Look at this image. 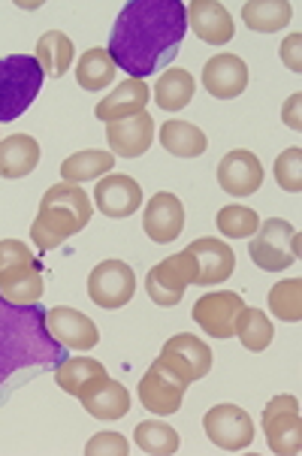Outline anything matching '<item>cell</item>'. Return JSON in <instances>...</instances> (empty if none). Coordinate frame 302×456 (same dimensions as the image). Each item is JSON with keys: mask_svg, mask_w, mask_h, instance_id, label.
<instances>
[{"mask_svg": "<svg viewBox=\"0 0 302 456\" xmlns=\"http://www.w3.org/2000/svg\"><path fill=\"white\" fill-rule=\"evenodd\" d=\"M299 43H302V37H299V34H290L288 40L282 43V61H284V67H290V69H293V73H299V69H302Z\"/></svg>", "mask_w": 302, "mask_h": 456, "instance_id": "39", "label": "cell"}, {"mask_svg": "<svg viewBox=\"0 0 302 456\" xmlns=\"http://www.w3.org/2000/svg\"><path fill=\"white\" fill-rule=\"evenodd\" d=\"M37 64L52 79H61L73 67V40L67 34H61V30H45L40 43H37Z\"/></svg>", "mask_w": 302, "mask_h": 456, "instance_id": "27", "label": "cell"}, {"mask_svg": "<svg viewBox=\"0 0 302 456\" xmlns=\"http://www.w3.org/2000/svg\"><path fill=\"white\" fill-rule=\"evenodd\" d=\"M127 438L118 432H97L88 444H85V456H127Z\"/></svg>", "mask_w": 302, "mask_h": 456, "instance_id": "37", "label": "cell"}, {"mask_svg": "<svg viewBox=\"0 0 302 456\" xmlns=\"http://www.w3.org/2000/svg\"><path fill=\"white\" fill-rule=\"evenodd\" d=\"M193 91H197V82H193V76L188 69L169 67L158 79V85H154V100H158L160 110L179 112L193 100Z\"/></svg>", "mask_w": 302, "mask_h": 456, "instance_id": "25", "label": "cell"}, {"mask_svg": "<svg viewBox=\"0 0 302 456\" xmlns=\"http://www.w3.org/2000/svg\"><path fill=\"white\" fill-rule=\"evenodd\" d=\"M203 85L212 97L233 100L248 88V64L239 55H215L203 67Z\"/></svg>", "mask_w": 302, "mask_h": 456, "instance_id": "20", "label": "cell"}, {"mask_svg": "<svg viewBox=\"0 0 302 456\" xmlns=\"http://www.w3.org/2000/svg\"><path fill=\"white\" fill-rule=\"evenodd\" d=\"M136 293V275L124 260H103L88 275V297L100 308H124Z\"/></svg>", "mask_w": 302, "mask_h": 456, "instance_id": "9", "label": "cell"}, {"mask_svg": "<svg viewBox=\"0 0 302 456\" xmlns=\"http://www.w3.org/2000/svg\"><path fill=\"white\" fill-rule=\"evenodd\" d=\"M91 206L88 194L73 182H61L55 188L45 191L40 212H37L34 224H30V239H34L37 251L49 254L58 245H64L69 236H76L79 230L88 227L91 221Z\"/></svg>", "mask_w": 302, "mask_h": 456, "instance_id": "3", "label": "cell"}, {"mask_svg": "<svg viewBox=\"0 0 302 456\" xmlns=\"http://www.w3.org/2000/svg\"><path fill=\"white\" fill-rule=\"evenodd\" d=\"M203 427H206L208 442L215 447H221V451H245V447H251L254 442L251 417L239 405H230V402L208 408L203 417Z\"/></svg>", "mask_w": 302, "mask_h": 456, "instance_id": "10", "label": "cell"}, {"mask_svg": "<svg viewBox=\"0 0 302 456\" xmlns=\"http://www.w3.org/2000/svg\"><path fill=\"white\" fill-rule=\"evenodd\" d=\"M269 308H273L275 318L299 323L302 321V281L299 278H288V281H278L269 290Z\"/></svg>", "mask_w": 302, "mask_h": 456, "instance_id": "34", "label": "cell"}, {"mask_svg": "<svg viewBox=\"0 0 302 456\" xmlns=\"http://www.w3.org/2000/svg\"><path fill=\"white\" fill-rule=\"evenodd\" d=\"M248 254L266 273H284L288 266L299 260V233L290 221L284 218H269L260 224L257 233L251 236Z\"/></svg>", "mask_w": 302, "mask_h": 456, "instance_id": "5", "label": "cell"}, {"mask_svg": "<svg viewBox=\"0 0 302 456\" xmlns=\"http://www.w3.org/2000/svg\"><path fill=\"white\" fill-rule=\"evenodd\" d=\"M275 182L282 184L288 194H299L302 191V151L288 149L275 160Z\"/></svg>", "mask_w": 302, "mask_h": 456, "instance_id": "36", "label": "cell"}, {"mask_svg": "<svg viewBox=\"0 0 302 456\" xmlns=\"http://www.w3.org/2000/svg\"><path fill=\"white\" fill-rule=\"evenodd\" d=\"M40 164V142L28 134L0 139V179H25Z\"/></svg>", "mask_w": 302, "mask_h": 456, "instance_id": "24", "label": "cell"}, {"mask_svg": "<svg viewBox=\"0 0 302 456\" xmlns=\"http://www.w3.org/2000/svg\"><path fill=\"white\" fill-rule=\"evenodd\" d=\"M160 360H164L175 375H182L188 384L206 378L208 369H212V351H208V345L200 342L191 332H179V336L169 338L164 345V351H160Z\"/></svg>", "mask_w": 302, "mask_h": 456, "instance_id": "12", "label": "cell"}, {"mask_svg": "<svg viewBox=\"0 0 302 456\" xmlns=\"http://www.w3.org/2000/svg\"><path fill=\"white\" fill-rule=\"evenodd\" d=\"M85 411L91 417H97V420H118L130 411V393L124 390V384L112 381L110 375L100 378V381L88 384L82 393H79Z\"/></svg>", "mask_w": 302, "mask_h": 456, "instance_id": "23", "label": "cell"}, {"mask_svg": "<svg viewBox=\"0 0 302 456\" xmlns=\"http://www.w3.org/2000/svg\"><path fill=\"white\" fill-rule=\"evenodd\" d=\"M188 30L182 0H130L115 19L110 58L130 79H145L179 55Z\"/></svg>", "mask_w": 302, "mask_h": 456, "instance_id": "1", "label": "cell"}, {"mask_svg": "<svg viewBox=\"0 0 302 456\" xmlns=\"http://www.w3.org/2000/svg\"><path fill=\"white\" fill-rule=\"evenodd\" d=\"M160 145L175 158H200L208 149V139L197 125L188 121H167L160 127Z\"/></svg>", "mask_w": 302, "mask_h": 456, "instance_id": "28", "label": "cell"}, {"mask_svg": "<svg viewBox=\"0 0 302 456\" xmlns=\"http://www.w3.org/2000/svg\"><path fill=\"white\" fill-rule=\"evenodd\" d=\"M43 67L30 55L0 58V125L15 121L37 100L43 88Z\"/></svg>", "mask_w": 302, "mask_h": 456, "instance_id": "4", "label": "cell"}, {"mask_svg": "<svg viewBox=\"0 0 302 456\" xmlns=\"http://www.w3.org/2000/svg\"><path fill=\"white\" fill-rule=\"evenodd\" d=\"M149 85L143 79H127L121 85H115L112 94L103 97L97 103V121H106V125H112V121H124V118H134V115L145 112V106H149Z\"/></svg>", "mask_w": 302, "mask_h": 456, "instance_id": "22", "label": "cell"}, {"mask_svg": "<svg viewBox=\"0 0 302 456\" xmlns=\"http://www.w3.org/2000/svg\"><path fill=\"white\" fill-rule=\"evenodd\" d=\"M69 357L45 327V305H12L0 293V405L37 375L55 372Z\"/></svg>", "mask_w": 302, "mask_h": 456, "instance_id": "2", "label": "cell"}, {"mask_svg": "<svg viewBox=\"0 0 302 456\" xmlns=\"http://www.w3.org/2000/svg\"><path fill=\"white\" fill-rule=\"evenodd\" d=\"M106 378V366L91 357H67L61 366L55 369V381L58 387L69 393V396H79V393L88 387V384Z\"/></svg>", "mask_w": 302, "mask_h": 456, "instance_id": "29", "label": "cell"}, {"mask_svg": "<svg viewBox=\"0 0 302 456\" xmlns=\"http://www.w3.org/2000/svg\"><path fill=\"white\" fill-rule=\"evenodd\" d=\"M45 327H49L52 338L61 342L69 351H91L100 342V330L97 323L88 318V314L76 312V308L58 305L45 312Z\"/></svg>", "mask_w": 302, "mask_h": 456, "instance_id": "13", "label": "cell"}, {"mask_svg": "<svg viewBox=\"0 0 302 456\" xmlns=\"http://www.w3.org/2000/svg\"><path fill=\"white\" fill-rule=\"evenodd\" d=\"M184 10H188V25L203 43L224 45L233 40V34H236L233 15H230L227 6L218 4V0H193Z\"/></svg>", "mask_w": 302, "mask_h": 456, "instance_id": "17", "label": "cell"}, {"mask_svg": "<svg viewBox=\"0 0 302 456\" xmlns=\"http://www.w3.org/2000/svg\"><path fill=\"white\" fill-rule=\"evenodd\" d=\"M218 184L230 197H251L263 184V167L251 151L236 149L224 154L218 164Z\"/></svg>", "mask_w": 302, "mask_h": 456, "instance_id": "15", "label": "cell"}, {"mask_svg": "<svg viewBox=\"0 0 302 456\" xmlns=\"http://www.w3.org/2000/svg\"><path fill=\"white\" fill-rule=\"evenodd\" d=\"M260 227V218L248 206H224L218 212V230L227 239H248Z\"/></svg>", "mask_w": 302, "mask_h": 456, "instance_id": "35", "label": "cell"}, {"mask_svg": "<svg viewBox=\"0 0 302 456\" xmlns=\"http://www.w3.org/2000/svg\"><path fill=\"white\" fill-rule=\"evenodd\" d=\"M136 447L149 456H173L182 447V438L169 423H158V420H145L139 423L136 432Z\"/></svg>", "mask_w": 302, "mask_h": 456, "instance_id": "33", "label": "cell"}, {"mask_svg": "<svg viewBox=\"0 0 302 456\" xmlns=\"http://www.w3.org/2000/svg\"><path fill=\"white\" fill-rule=\"evenodd\" d=\"M191 384L182 375H175L164 360H154L149 372L139 381V402L143 408H149L151 414H175L182 408L184 390Z\"/></svg>", "mask_w": 302, "mask_h": 456, "instance_id": "8", "label": "cell"}, {"mask_svg": "<svg viewBox=\"0 0 302 456\" xmlns=\"http://www.w3.org/2000/svg\"><path fill=\"white\" fill-rule=\"evenodd\" d=\"M299 103H302V94H293L288 103H284V112H282V118H284V125L293 127V130H299L302 127V121H299Z\"/></svg>", "mask_w": 302, "mask_h": 456, "instance_id": "40", "label": "cell"}, {"mask_svg": "<svg viewBox=\"0 0 302 456\" xmlns=\"http://www.w3.org/2000/svg\"><path fill=\"white\" fill-rule=\"evenodd\" d=\"M193 281H197V263H193V254L184 248L182 254L160 260L158 266L149 269V275H145V290H149V297L158 305L169 308V305L182 303L184 290H188V284Z\"/></svg>", "mask_w": 302, "mask_h": 456, "instance_id": "6", "label": "cell"}, {"mask_svg": "<svg viewBox=\"0 0 302 456\" xmlns=\"http://www.w3.org/2000/svg\"><path fill=\"white\" fill-rule=\"evenodd\" d=\"M188 251L193 254V263H197V281L193 284H221L233 275L236 254L227 242H221V239L203 236V239H197V242H191Z\"/></svg>", "mask_w": 302, "mask_h": 456, "instance_id": "16", "label": "cell"}, {"mask_svg": "<svg viewBox=\"0 0 302 456\" xmlns=\"http://www.w3.org/2000/svg\"><path fill=\"white\" fill-rule=\"evenodd\" d=\"M143 230L151 242L158 245H169L182 236L184 230V206L182 200L169 191H160L149 200L145 206V215H143Z\"/></svg>", "mask_w": 302, "mask_h": 456, "instance_id": "14", "label": "cell"}, {"mask_svg": "<svg viewBox=\"0 0 302 456\" xmlns=\"http://www.w3.org/2000/svg\"><path fill=\"white\" fill-rule=\"evenodd\" d=\"M30 257H37V254L25 242H19V239H0V273H6L10 266H19V263H25Z\"/></svg>", "mask_w": 302, "mask_h": 456, "instance_id": "38", "label": "cell"}, {"mask_svg": "<svg viewBox=\"0 0 302 456\" xmlns=\"http://www.w3.org/2000/svg\"><path fill=\"white\" fill-rule=\"evenodd\" d=\"M94 203L106 218H130L143 206V188L130 175H106L97 182Z\"/></svg>", "mask_w": 302, "mask_h": 456, "instance_id": "19", "label": "cell"}, {"mask_svg": "<svg viewBox=\"0 0 302 456\" xmlns=\"http://www.w3.org/2000/svg\"><path fill=\"white\" fill-rule=\"evenodd\" d=\"M236 336L245 351L257 354L269 347V342H273V336H275V327H273V321L266 318V312L242 305V312L236 314Z\"/></svg>", "mask_w": 302, "mask_h": 456, "instance_id": "32", "label": "cell"}, {"mask_svg": "<svg viewBox=\"0 0 302 456\" xmlns=\"http://www.w3.org/2000/svg\"><path fill=\"white\" fill-rule=\"evenodd\" d=\"M45 281H43V263L40 257H30L19 266H10L0 273V293L10 299L12 305H34L43 299Z\"/></svg>", "mask_w": 302, "mask_h": 456, "instance_id": "21", "label": "cell"}, {"mask_svg": "<svg viewBox=\"0 0 302 456\" xmlns=\"http://www.w3.org/2000/svg\"><path fill=\"white\" fill-rule=\"evenodd\" d=\"M115 69L118 67H115V61L110 58V52L97 45V49H88L79 58V64H76V82H79L85 91H103L115 82Z\"/></svg>", "mask_w": 302, "mask_h": 456, "instance_id": "31", "label": "cell"}, {"mask_svg": "<svg viewBox=\"0 0 302 456\" xmlns=\"http://www.w3.org/2000/svg\"><path fill=\"white\" fill-rule=\"evenodd\" d=\"M263 432L278 456H297L302 451V423H299V399L275 396L263 408Z\"/></svg>", "mask_w": 302, "mask_h": 456, "instance_id": "7", "label": "cell"}, {"mask_svg": "<svg viewBox=\"0 0 302 456\" xmlns=\"http://www.w3.org/2000/svg\"><path fill=\"white\" fill-rule=\"evenodd\" d=\"M293 19V6L288 0H251L242 6V21L257 34H275L288 28Z\"/></svg>", "mask_w": 302, "mask_h": 456, "instance_id": "26", "label": "cell"}, {"mask_svg": "<svg viewBox=\"0 0 302 456\" xmlns=\"http://www.w3.org/2000/svg\"><path fill=\"white\" fill-rule=\"evenodd\" d=\"M112 167H115V158L110 151L91 149V151L69 154L64 164H61V175H64V182L79 184V182H94L100 175L112 173Z\"/></svg>", "mask_w": 302, "mask_h": 456, "instance_id": "30", "label": "cell"}, {"mask_svg": "<svg viewBox=\"0 0 302 456\" xmlns=\"http://www.w3.org/2000/svg\"><path fill=\"white\" fill-rule=\"evenodd\" d=\"M106 142L118 158H143L154 142V118L149 112H139L134 118L106 125Z\"/></svg>", "mask_w": 302, "mask_h": 456, "instance_id": "18", "label": "cell"}, {"mask_svg": "<svg viewBox=\"0 0 302 456\" xmlns=\"http://www.w3.org/2000/svg\"><path fill=\"white\" fill-rule=\"evenodd\" d=\"M242 297L233 290L206 293L193 303V323L212 338H233L236 336V314L242 312Z\"/></svg>", "mask_w": 302, "mask_h": 456, "instance_id": "11", "label": "cell"}]
</instances>
